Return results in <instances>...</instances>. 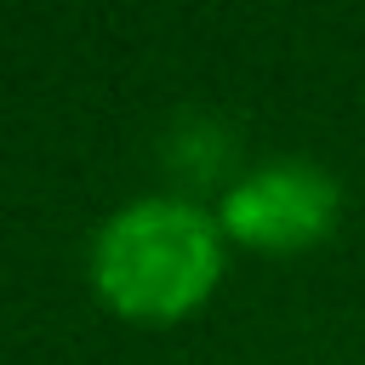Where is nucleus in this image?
<instances>
[{
  "instance_id": "2",
  "label": "nucleus",
  "mask_w": 365,
  "mask_h": 365,
  "mask_svg": "<svg viewBox=\"0 0 365 365\" xmlns=\"http://www.w3.org/2000/svg\"><path fill=\"white\" fill-rule=\"evenodd\" d=\"M331 205H336V188H331L325 171L268 165V171L245 177L240 188H228L222 222L240 240H257V245H297V240H308L331 222Z\"/></svg>"
},
{
  "instance_id": "1",
  "label": "nucleus",
  "mask_w": 365,
  "mask_h": 365,
  "mask_svg": "<svg viewBox=\"0 0 365 365\" xmlns=\"http://www.w3.org/2000/svg\"><path fill=\"white\" fill-rule=\"evenodd\" d=\"M217 274V228L188 200H137L97 234V285L131 314H177Z\"/></svg>"
}]
</instances>
